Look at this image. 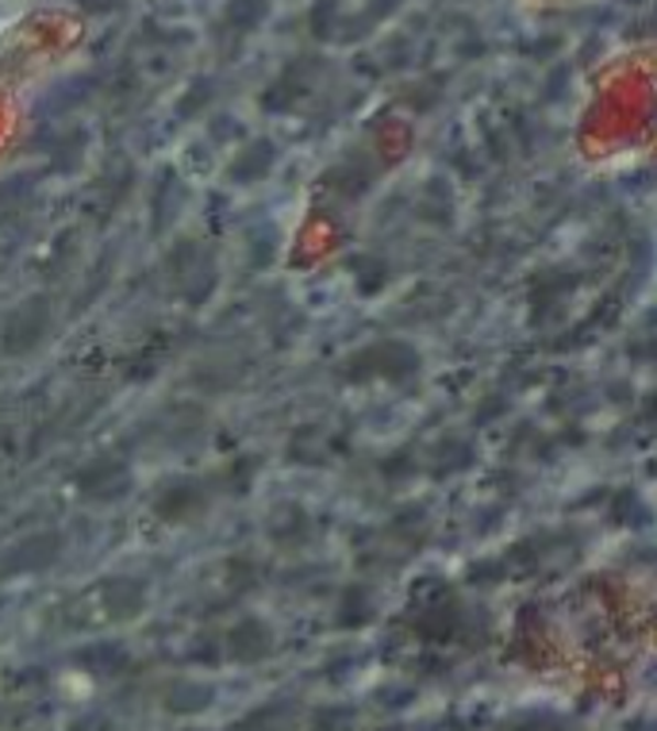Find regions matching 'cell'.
<instances>
[{"instance_id":"1","label":"cell","mask_w":657,"mask_h":731,"mask_svg":"<svg viewBox=\"0 0 657 731\" xmlns=\"http://www.w3.org/2000/svg\"><path fill=\"white\" fill-rule=\"evenodd\" d=\"M512 663L581 705H620L657 670V597L627 578H589L515 620Z\"/></svg>"},{"instance_id":"2","label":"cell","mask_w":657,"mask_h":731,"mask_svg":"<svg viewBox=\"0 0 657 731\" xmlns=\"http://www.w3.org/2000/svg\"><path fill=\"white\" fill-rule=\"evenodd\" d=\"M569 143L592 174L657 177V43L596 58L577 92Z\"/></svg>"},{"instance_id":"3","label":"cell","mask_w":657,"mask_h":731,"mask_svg":"<svg viewBox=\"0 0 657 731\" xmlns=\"http://www.w3.org/2000/svg\"><path fill=\"white\" fill-rule=\"evenodd\" d=\"M54 324L51 301L46 297H28L15 308H8V316L0 320V351L8 359H20V354H31L39 343L46 339Z\"/></svg>"},{"instance_id":"4","label":"cell","mask_w":657,"mask_h":731,"mask_svg":"<svg viewBox=\"0 0 657 731\" xmlns=\"http://www.w3.org/2000/svg\"><path fill=\"white\" fill-rule=\"evenodd\" d=\"M151 509L162 524H193L208 509V485L200 478H189V473H174L154 489Z\"/></svg>"},{"instance_id":"5","label":"cell","mask_w":657,"mask_h":731,"mask_svg":"<svg viewBox=\"0 0 657 731\" xmlns=\"http://www.w3.org/2000/svg\"><path fill=\"white\" fill-rule=\"evenodd\" d=\"M62 535L58 532H31L23 539H15L12 547L0 555V578H28V574H43L51 570L62 558Z\"/></svg>"},{"instance_id":"6","label":"cell","mask_w":657,"mask_h":731,"mask_svg":"<svg viewBox=\"0 0 657 731\" xmlns=\"http://www.w3.org/2000/svg\"><path fill=\"white\" fill-rule=\"evenodd\" d=\"M74 485H77V497H81V501L112 504L131 489V466L120 462V458H97V462H89L81 473H77Z\"/></svg>"},{"instance_id":"7","label":"cell","mask_w":657,"mask_h":731,"mask_svg":"<svg viewBox=\"0 0 657 731\" xmlns=\"http://www.w3.org/2000/svg\"><path fill=\"white\" fill-rule=\"evenodd\" d=\"M273 647H277V643H273L270 624L258 617L239 620V624L223 635V651L234 658V663H262V658L273 655Z\"/></svg>"},{"instance_id":"8","label":"cell","mask_w":657,"mask_h":731,"mask_svg":"<svg viewBox=\"0 0 657 731\" xmlns=\"http://www.w3.org/2000/svg\"><path fill=\"white\" fill-rule=\"evenodd\" d=\"M100 609L112 620H135L146 609V586L139 578L100 581Z\"/></svg>"},{"instance_id":"9","label":"cell","mask_w":657,"mask_h":731,"mask_svg":"<svg viewBox=\"0 0 657 731\" xmlns=\"http://www.w3.org/2000/svg\"><path fill=\"white\" fill-rule=\"evenodd\" d=\"M273 162H277V151H273L270 139H254L247 151L231 159V166H227V182L231 185H254V182H262V177L270 174Z\"/></svg>"},{"instance_id":"10","label":"cell","mask_w":657,"mask_h":731,"mask_svg":"<svg viewBox=\"0 0 657 731\" xmlns=\"http://www.w3.org/2000/svg\"><path fill=\"white\" fill-rule=\"evenodd\" d=\"M216 701V689L208 686V681H174V686L166 689V697H162V705H166L174 717H197V712L212 709Z\"/></svg>"},{"instance_id":"11","label":"cell","mask_w":657,"mask_h":731,"mask_svg":"<svg viewBox=\"0 0 657 731\" xmlns=\"http://www.w3.org/2000/svg\"><path fill=\"white\" fill-rule=\"evenodd\" d=\"M216 285H219L216 262L208 259V254H197V262H193V266L182 274V293H185V301H189V305H205V301L216 293Z\"/></svg>"},{"instance_id":"12","label":"cell","mask_w":657,"mask_h":731,"mask_svg":"<svg viewBox=\"0 0 657 731\" xmlns=\"http://www.w3.org/2000/svg\"><path fill=\"white\" fill-rule=\"evenodd\" d=\"M77 663H81L85 670L100 674V678H112L131 658H128V647H120V643H92V647H85L81 655H77Z\"/></svg>"},{"instance_id":"13","label":"cell","mask_w":657,"mask_h":731,"mask_svg":"<svg viewBox=\"0 0 657 731\" xmlns=\"http://www.w3.org/2000/svg\"><path fill=\"white\" fill-rule=\"evenodd\" d=\"M304 524H308V520H304V512L296 509V504H281V509L270 516V535L277 543H296L304 532H308Z\"/></svg>"},{"instance_id":"14","label":"cell","mask_w":657,"mask_h":731,"mask_svg":"<svg viewBox=\"0 0 657 731\" xmlns=\"http://www.w3.org/2000/svg\"><path fill=\"white\" fill-rule=\"evenodd\" d=\"M254 470H258V462L254 458H239V462L231 466V470L223 473V485H227V493L231 497H242L250 489V481H254Z\"/></svg>"},{"instance_id":"15","label":"cell","mask_w":657,"mask_h":731,"mask_svg":"<svg viewBox=\"0 0 657 731\" xmlns=\"http://www.w3.org/2000/svg\"><path fill=\"white\" fill-rule=\"evenodd\" d=\"M219 643L212 640V635H200L197 643H193V651H189V663H200V666H216L219 663Z\"/></svg>"},{"instance_id":"16","label":"cell","mask_w":657,"mask_h":731,"mask_svg":"<svg viewBox=\"0 0 657 731\" xmlns=\"http://www.w3.org/2000/svg\"><path fill=\"white\" fill-rule=\"evenodd\" d=\"M270 243H273V239H270V236H262V231H258V236H254V247H250V266H258V270H262L265 262H270V254H273V251H270Z\"/></svg>"},{"instance_id":"17","label":"cell","mask_w":657,"mask_h":731,"mask_svg":"<svg viewBox=\"0 0 657 731\" xmlns=\"http://www.w3.org/2000/svg\"><path fill=\"white\" fill-rule=\"evenodd\" d=\"M527 8H538V12H550V8H577V4H589V0H519Z\"/></svg>"},{"instance_id":"18","label":"cell","mask_w":657,"mask_h":731,"mask_svg":"<svg viewBox=\"0 0 657 731\" xmlns=\"http://www.w3.org/2000/svg\"><path fill=\"white\" fill-rule=\"evenodd\" d=\"M69 731H108V720L105 717H85V720H77Z\"/></svg>"},{"instance_id":"19","label":"cell","mask_w":657,"mask_h":731,"mask_svg":"<svg viewBox=\"0 0 657 731\" xmlns=\"http://www.w3.org/2000/svg\"><path fill=\"white\" fill-rule=\"evenodd\" d=\"M316 731H342L339 724H335V717L327 712V717H319V724H316Z\"/></svg>"}]
</instances>
